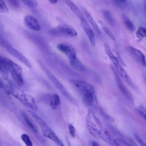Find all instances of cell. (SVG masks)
I'll return each mask as SVG.
<instances>
[{
	"mask_svg": "<svg viewBox=\"0 0 146 146\" xmlns=\"http://www.w3.org/2000/svg\"><path fill=\"white\" fill-rule=\"evenodd\" d=\"M86 126L90 133L94 137H100L103 129L100 121L94 113L90 109H89L86 117Z\"/></svg>",
	"mask_w": 146,
	"mask_h": 146,
	"instance_id": "cell-1",
	"label": "cell"
},
{
	"mask_svg": "<svg viewBox=\"0 0 146 146\" xmlns=\"http://www.w3.org/2000/svg\"><path fill=\"white\" fill-rule=\"evenodd\" d=\"M105 52L114 65L116 70L125 82L132 88H135V86L132 80L129 77L119 62L117 58L111 52L110 47L106 44H105Z\"/></svg>",
	"mask_w": 146,
	"mask_h": 146,
	"instance_id": "cell-2",
	"label": "cell"
},
{
	"mask_svg": "<svg viewBox=\"0 0 146 146\" xmlns=\"http://www.w3.org/2000/svg\"><path fill=\"white\" fill-rule=\"evenodd\" d=\"M40 128L43 135L52 140L58 145L63 146V144L54 132L39 117L32 111H29Z\"/></svg>",
	"mask_w": 146,
	"mask_h": 146,
	"instance_id": "cell-3",
	"label": "cell"
},
{
	"mask_svg": "<svg viewBox=\"0 0 146 146\" xmlns=\"http://www.w3.org/2000/svg\"><path fill=\"white\" fill-rule=\"evenodd\" d=\"M4 59L8 70L15 81L19 86H22L24 82L21 67L8 58H4Z\"/></svg>",
	"mask_w": 146,
	"mask_h": 146,
	"instance_id": "cell-4",
	"label": "cell"
},
{
	"mask_svg": "<svg viewBox=\"0 0 146 146\" xmlns=\"http://www.w3.org/2000/svg\"><path fill=\"white\" fill-rule=\"evenodd\" d=\"M0 46L28 68L31 67L30 62L20 52L14 48L0 35Z\"/></svg>",
	"mask_w": 146,
	"mask_h": 146,
	"instance_id": "cell-5",
	"label": "cell"
},
{
	"mask_svg": "<svg viewBox=\"0 0 146 146\" xmlns=\"http://www.w3.org/2000/svg\"><path fill=\"white\" fill-rule=\"evenodd\" d=\"M10 91L12 95L25 106L35 111L37 110L36 104L32 96L15 89L13 86L11 87Z\"/></svg>",
	"mask_w": 146,
	"mask_h": 146,
	"instance_id": "cell-6",
	"label": "cell"
},
{
	"mask_svg": "<svg viewBox=\"0 0 146 146\" xmlns=\"http://www.w3.org/2000/svg\"><path fill=\"white\" fill-rule=\"evenodd\" d=\"M45 72L49 78L54 84L56 87L74 105H77L76 100L66 89L61 82L56 78L47 68H44Z\"/></svg>",
	"mask_w": 146,
	"mask_h": 146,
	"instance_id": "cell-7",
	"label": "cell"
},
{
	"mask_svg": "<svg viewBox=\"0 0 146 146\" xmlns=\"http://www.w3.org/2000/svg\"><path fill=\"white\" fill-rule=\"evenodd\" d=\"M50 33L56 36L66 37H74L77 35V33L72 27L68 25L62 24L52 29Z\"/></svg>",
	"mask_w": 146,
	"mask_h": 146,
	"instance_id": "cell-8",
	"label": "cell"
},
{
	"mask_svg": "<svg viewBox=\"0 0 146 146\" xmlns=\"http://www.w3.org/2000/svg\"><path fill=\"white\" fill-rule=\"evenodd\" d=\"M70 82L83 95L89 93L96 94L94 86L86 82L80 80L71 79Z\"/></svg>",
	"mask_w": 146,
	"mask_h": 146,
	"instance_id": "cell-9",
	"label": "cell"
},
{
	"mask_svg": "<svg viewBox=\"0 0 146 146\" xmlns=\"http://www.w3.org/2000/svg\"><path fill=\"white\" fill-rule=\"evenodd\" d=\"M57 48L70 58L76 56V52L74 47L71 44L66 42H62L58 44Z\"/></svg>",
	"mask_w": 146,
	"mask_h": 146,
	"instance_id": "cell-10",
	"label": "cell"
},
{
	"mask_svg": "<svg viewBox=\"0 0 146 146\" xmlns=\"http://www.w3.org/2000/svg\"><path fill=\"white\" fill-rule=\"evenodd\" d=\"M111 68L113 72L117 86L122 93L129 100L132 101L131 94L123 84L121 79L114 67L111 66Z\"/></svg>",
	"mask_w": 146,
	"mask_h": 146,
	"instance_id": "cell-11",
	"label": "cell"
},
{
	"mask_svg": "<svg viewBox=\"0 0 146 146\" xmlns=\"http://www.w3.org/2000/svg\"><path fill=\"white\" fill-rule=\"evenodd\" d=\"M127 50L130 55L136 60L142 66H145V57L141 51L130 46L127 47Z\"/></svg>",
	"mask_w": 146,
	"mask_h": 146,
	"instance_id": "cell-12",
	"label": "cell"
},
{
	"mask_svg": "<svg viewBox=\"0 0 146 146\" xmlns=\"http://www.w3.org/2000/svg\"><path fill=\"white\" fill-rule=\"evenodd\" d=\"M24 22L29 29L36 31L40 30L41 27L38 21L34 17L29 15L25 16Z\"/></svg>",
	"mask_w": 146,
	"mask_h": 146,
	"instance_id": "cell-13",
	"label": "cell"
},
{
	"mask_svg": "<svg viewBox=\"0 0 146 146\" xmlns=\"http://www.w3.org/2000/svg\"><path fill=\"white\" fill-rule=\"evenodd\" d=\"M81 22L82 27L91 45L92 46H94L95 45V40L94 35L86 19Z\"/></svg>",
	"mask_w": 146,
	"mask_h": 146,
	"instance_id": "cell-14",
	"label": "cell"
},
{
	"mask_svg": "<svg viewBox=\"0 0 146 146\" xmlns=\"http://www.w3.org/2000/svg\"><path fill=\"white\" fill-rule=\"evenodd\" d=\"M80 8V9L83 15L92 26L96 31L98 34L101 35V31L91 15L84 7L81 6Z\"/></svg>",
	"mask_w": 146,
	"mask_h": 146,
	"instance_id": "cell-15",
	"label": "cell"
},
{
	"mask_svg": "<svg viewBox=\"0 0 146 146\" xmlns=\"http://www.w3.org/2000/svg\"><path fill=\"white\" fill-rule=\"evenodd\" d=\"M100 137L106 142L111 145H119L117 142L114 139L110 132L106 129H103Z\"/></svg>",
	"mask_w": 146,
	"mask_h": 146,
	"instance_id": "cell-16",
	"label": "cell"
},
{
	"mask_svg": "<svg viewBox=\"0 0 146 146\" xmlns=\"http://www.w3.org/2000/svg\"><path fill=\"white\" fill-rule=\"evenodd\" d=\"M68 59L70 64L74 69L81 72L86 70L84 65L76 56Z\"/></svg>",
	"mask_w": 146,
	"mask_h": 146,
	"instance_id": "cell-17",
	"label": "cell"
},
{
	"mask_svg": "<svg viewBox=\"0 0 146 146\" xmlns=\"http://www.w3.org/2000/svg\"><path fill=\"white\" fill-rule=\"evenodd\" d=\"M81 21L86 19L80 10L71 0H64Z\"/></svg>",
	"mask_w": 146,
	"mask_h": 146,
	"instance_id": "cell-18",
	"label": "cell"
},
{
	"mask_svg": "<svg viewBox=\"0 0 146 146\" xmlns=\"http://www.w3.org/2000/svg\"><path fill=\"white\" fill-rule=\"evenodd\" d=\"M96 101V94L89 93L83 95V102L86 106H91Z\"/></svg>",
	"mask_w": 146,
	"mask_h": 146,
	"instance_id": "cell-19",
	"label": "cell"
},
{
	"mask_svg": "<svg viewBox=\"0 0 146 146\" xmlns=\"http://www.w3.org/2000/svg\"><path fill=\"white\" fill-rule=\"evenodd\" d=\"M23 117L28 126L35 133L38 131V129L36 123L25 111H23Z\"/></svg>",
	"mask_w": 146,
	"mask_h": 146,
	"instance_id": "cell-20",
	"label": "cell"
},
{
	"mask_svg": "<svg viewBox=\"0 0 146 146\" xmlns=\"http://www.w3.org/2000/svg\"><path fill=\"white\" fill-rule=\"evenodd\" d=\"M0 74L5 80L8 79L9 72L5 62L4 58H3L0 54Z\"/></svg>",
	"mask_w": 146,
	"mask_h": 146,
	"instance_id": "cell-21",
	"label": "cell"
},
{
	"mask_svg": "<svg viewBox=\"0 0 146 146\" xmlns=\"http://www.w3.org/2000/svg\"><path fill=\"white\" fill-rule=\"evenodd\" d=\"M102 13L106 22L110 25L114 26L115 23V20L111 13L107 10H103Z\"/></svg>",
	"mask_w": 146,
	"mask_h": 146,
	"instance_id": "cell-22",
	"label": "cell"
},
{
	"mask_svg": "<svg viewBox=\"0 0 146 146\" xmlns=\"http://www.w3.org/2000/svg\"><path fill=\"white\" fill-rule=\"evenodd\" d=\"M121 19L123 24L129 31L133 32L135 30L134 25L126 15L122 14L121 15Z\"/></svg>",
	"mask_w": 146,
	"mask_h": 146,
	"instance_id": "cell-23",
	"label": "cell"
},
{
	"mask_svg": "<svg viewBox=\"0 0 146 146\" xmlns=\"http://www.w3.org/2000/svg\"><path fill=\"white\" fill-rule=\"evenodd\" d=\"M60 104V100L58 95L56 94L53 95L50 102L51 108L53 110L56 109Z\"/></svg>",
	"mask_w": 146,
	"mask_h": 146,
	"instance_id": "cell-24",
	"label": "cell"
},
{
	"mask_svg": "<svg viewBox=\"0 0 146 146\" xmlns=\"http://www.w3.org/2000/svg\"><path fill=\"white\" fill-rule=\"evenodd\" d=\"M146 33V28L140 26L139 27L136 32V35L139 40H141L145 36Z\"/></svg>",
	"mask_w": 146,
	"mask_h": 146,
	"instance_id": "cell-25",
	"label": "cell"
},
{
	"mask_svg": "<svg viewBox=\"0 0 146 146\" xmlns=\"http://www.w3.org/2000/svg\"><path fill=\"white\" fill-rule=\"evenodd\" d=\"M137 113L145 120H146V109L145 108L141 105L137 106L135 108Z\"/></svg>",
	"mask_w": 146,
	"mask_h": 146,
	"instance_id": "cell-26",
	"label": "cell"
},
{
	"mask_svg": "<svg viewBox=\"0 0 146 146\" xmlns=\"http://www.w3.org/2000/svg\"><path fill=\"white\" fill-rule=\"evenodd\" d=\"M22 140L27 146H32L33 143L29 136L25 133L23 134L21 137Z\"/></svg>",
	"mask_w": 146,
	"mask_h": 146,
	"instance_id": "cell-27",
	"label": "cell"
},
{
	"mask_svg": "<svg viewBox=\"0 0 146 146\" xmlns=\"http://www.w3.org/2000/svg\"><path fill=\"white\" fill-rule=\"evenodd\" d=\"M27 6L31 8L36 7L37 5L36 0H21Z\"/></svg>",
	"mask_w": 146,
	"mask_h": 146,
	"instance_id": "cell-28",
	"label": "cell"
},
{
	"mask_svg": "<svg viewBox=\"0 0 146 146\" xmlns=\"http://www.w3.org/2000/svg\"><path fill=\"white\" fill-rule=\"evenodd\" d=\"M8 11V8L5 2L3 0H0V12L6 13Z\"/></svg>",
	"mask_w": 146,
	"mask_h": 146,
	"instance_id": "cell-29",
	"label": "cell"
},
{
	"mask_svg": "<svg viewBox=\"0 0 146 146\" xmlns=\"http://www.w3.org/2000/svg\"><path fill=\"white\" fill-rule=\"evenodd\" d=\"M102 29L113 40L115 41V39L110 30L107 27H103Z\"/></svg>",
	"mask_w": 146,
	"mask_h": 146,
	"instance_id": "cell-30",
	"label": "cell"
},
{
	"mask_svg": "<svg viewBox=\"0 0 146 146\" xmlns=\"http://www.w3.org/2000/svg\"><path fill=\"white\" fill-rule=\"evenodd\" d=\"M68 128L71 135L74 137L76 136V131L74 127L71 124L68 123Z\"/></svg>",
	"mask_w": 146,
	"mask_h": 146,
	"instance_id": "cell-31",
	"label": "cell"
},
{
	"mask_svg": "<svg viewBox=\"0 0 146 146\" xmlns=\"http://www.w3.org/2000/svg\"><path fill=\"white\" fill-rule=\"evenodd\" d=\"M134 137L136 140L140 145L142 146H146L145 144L143 142L139 136L136 133H134Z\"/></svg>",
	"mask_w": 146,
	"mask_h": 146,
	"instance_id": "cell-32",
	"label": "cell"
},
{
	"mask_svg": "<svg viewBox=\"0 0 146 146\" xmlns=\"http://www.w3.org/2000/svg\"><path fill=\"white\" fill-rule=\"evenodd\" d=\"M12 5L15 7H18L19 5V3L18 0H7Z\"/></svg>",
	"mask_w": 146,
	"mask_h": 146,
	"instance_id": "cell-33",
	"label": "cell"
},
{
	"mask_svg": "<svg viewBox=\"0 0 146 146\" xmlns=\"http://www.w3.org/2000/svg\"><path fill=\"white\" fill-rule=\"evenodd\" d=\"M90 146H98L100 145L98 143L94 141H91L90 142Z\"/></svg>",
	"mask_w": 146,
	"mask_h": 146,
	"instance_id": "cell-34",
	"label": "cell"
},
{
	"mask_svg": "<svg viewBox=\"0 0 146 146\" xmlns=\"http://www.w3.org/2000/svg\"><path fill=\"white\" fill-rule=\"evenodd\" d=\"M4 84L1 78L0 77V89H1L4 87Z\"/></svg>",
	"mask_w": 146,
	"mask_h": 146,
	"instance_id": "cell-35",
	"label": "cell"
},
{
	"mask_svg": "<svg viewBox=\"0 0 146 146\" xmlns=\"http://www.w3.org/2000/svg\"><path fill=\"white\" fill-rule=\"evenodd\" d=\"M49 2L52 4H54L58 0H48Z\"/></svg>",
	"mask_w": 146,
	"mask_h": 146,
	"instance_id": "cell-36",
	"label": "cell"
},
{
	"mask_svg": "<svg viewBox=\"0 0 146 146\" xmlns=\"http://www.w3.org/2000/svg\"><path fill=\"white\" fill-rule=\"evenodd\" d=\"M117 0L121 2L122 3H124L126 1V0Z\"/></svg>",
	"mask_w": 146,
	"mask_h": 146,
	"instance_id": "cell-37",
	"label": "cell"
}]
</instances>
